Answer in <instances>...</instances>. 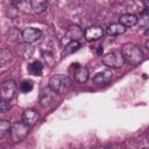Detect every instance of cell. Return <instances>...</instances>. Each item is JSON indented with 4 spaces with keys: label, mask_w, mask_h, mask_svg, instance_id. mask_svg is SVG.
Here are the masks:
<instances>
[{
    "label": "cell",
    "mask_w": 149,
    "mask_h": 149,
    "mask_svg": "<svg viewBox=\"0 0 149 149\" xmlns=\"http://www.w3.org/2000/svg\"><path fill=\"white\" fill-rule=\"evenodd\" d=\"M43 58H44V61H45V63L48 64V65H50V66H52L54 64H55V57L52 56V54L50 52V51H43Z\"/></svg>",
    "instance_id": "cell-22"
},
{
    "label": "cell",
    "mask_w": 149,
    "mask_h": 149,
    "mask_svg": "<svg viewBox=\"0 0 149 149\" xmlns=\"http://www.w3.org/2000/svg\"><path fill=\"white\" fill-rule=\"evenodd\" d=\"M72 86V80L66 74H55L49 80V88L54 93L64 94L70 91Z\"/></svg>",
    "instance_id": "cell-1"
},
{
    "label": "cell",
    "mask_w": 149,
    "mask_h": 149,
    "mask_svg": "<svg viewBox=\"0 0 149 149\" xmlns=\"http://www.w3.org/2000/svg\"><path fill=\"white\" fill-rule=\"evenodd\" d=\"M13 58V54L9 49H2L0 52V62L2 65H5L6 63H8L10 59Z\"/></svg>",
    "instance_id": "cell-19"
},
{
    "label": "cell",
    "mask_w": 149,
    "mask_h": 149,
    "mask_svg": "<svg viewBox=\"0 0 149 149\" xmlns=\"http://www.w3.org/2000/svg\"><path fill=\"white\" fill-rule=\"evenodd\" d=\"M139 26L142 27V28H146V29L149 27V15H148V14L142 13V16H141V19H140Z\"/></svg>",
    "instance_id": "cell-23"
},
{
    "label": "cell",
    "mask_w": 149,
    "mask_h": 149,
    "mask_svg": "<svg viewBox=\"0 0 149 149\" xmlns=\"http://www.w3.org/2000/svg\"><path fill=\"white\" fill-rule=\"evenodd\" d=\"M10 128H12V125L9 121L7 120H1L0 121V136L3 137L6 134L10 133Z\"/></svg>",
    "instance_id": "cell-20"
},
{
    "label": "cell",
    "mask_w": 149,
    "mask_h": 149,
    "mask_svg": "<svg viewBox=\"0 0 149 149\" xmlns=\"http://www.w3.org/2000/svg\"><path fill=\"white\" fill-rule=\"evenodd\" d=\"M113 78V71L112 70H105V71H101V72H98L92 81L95 84V85H105L107 83H109Z\"/></svg>",
    "instance_id": "cell-8"
},
{
    "label": "cell",
    "mask_w": 149,
    "mask_h": 149,
    "mask_svg": "<svg viewBox=\"0 0 149 149\" xmlns=\"http://www.w3.org/2000/svg\"><path fill=\"white\" fill-rule=\"evenodd\" d=\"M51 99H52V98H51L50 93H48V92H47V93L43 92V93L41 94V102H42V105H44V106L48 105V104L51 101Z\"/></svg>",
    "instance_id": "cell-25"
},
{
    "label": "cell",
    "mask_w": 149,
    "mask_h": 149,
    "mask_svg": "<svg viewBox=\"0 0 149 149\" xmlns=\"http://www.w3.org/2000/svg\"><path fill=\"white\" fill-rule=\"evenodd\" d=\"M125 31H126V27L122 26L120 22L119 23H112L106 28V33L109 36H118V35L123 34Z\"/></svg>",
    "instance_id": "cell-14"
},
{
    "label": "cell",
    "mask_w": 149,
    "mask_h": 149,
    "mask_svg": "<svg viewBox=\"0 0 149 149\" xmlns=\"http://www.w3.org/2000/svg\"><path fill=\"white\" fill-rule=\"evenodd\" d=\"M101 61L107 68H112V69L122 68L125 64V58L121 51H109L102 56Z\"/></svg>",
    "instance_id": "cell-3"
},
{
    "label": "cell",
    "mask_w": 149,
    "mask_h": 149,
    "mask_svg": "<svg viewBox=\"0 0 149 149\" xmlns=\"http://www.w3.org/2000/svg\"><path fill=\"white\" fill-rule=\"evenodd\" d=\"M31 8H33V12L35 14H41V13L47 10L48 2L44 0H33L31 1Z\"/></svg>",
    "instance_id": "cell-17"
},
{
    "label": "cell",
    "mask_w": 149,
    "mask_h": 149,
    "mask_svg": "<svg viewBox=\"0 0 149 149\" xmlns=\"http://www.w3.org/2000/svg\"><path fill=\"white\" fill-rule=\"evenodd\" d=\"M33 87H34V85H33V81H30V80H23L20 85V90L23 93H29L33 90Z\"/></svg>",
    "instance_id": "cell-21"
},
{
    "label": "cell",
    "mask_w": 149,
    "mask_h": 149,
    "mask_svg": "<svg viewBox=\"0 0 149 149\" xmlns=\"http://www.w3.org/2000/svg\"><path fill=\"white\" fill-rule=\"evenodd\" d=\"M80 48V43L78 41H70L65 47H64V50H63V55L64 56H68V55H71L73 52H76L78 49Z\"/></svg>",
    "instance_id": "cell-18"
},
{
    "label": "cell",
    "mask_w": 149,
    "mask_h": 149,
    "mask_svg": "<svg viewBox=\"0 0 149 149\" xmlns=\"http://www.w3.org/2000/svg\"><path fill=\"white\" fill-rule=\"evenodd\" d=\"M102 36H104V29L99 26H92L84 30V37L88 42L97 41V40L101 38Z\"/></svg>",
    "instance_id": "cell-7"
},
{
    "label": "cell",
    "mask_w": 149,
    "mask_h": 149,
    "mask_svg": "<svg viewBox=\"0 0 149 149\" xmlns=\"http://www.w3.org/2000/svg\"><path fill=\"white\" fill-rule=\"evenodd\" d=\"M144 35H146V36H148V37H149V27H148V28H147V29H146V30H144Z\"/></svg>",
    "instance_id": "cell-26"
},
{
    "label": "cell",
    "mask_w": 149,
    "mask_h": 149,
    "mask_svg": "<svg viewBox=\"0 0 149 149\" xmlns=\"http://www.w3.org/2000/svg\"><path fill=\"white\" fill-rule=\"evenodd\" d=\"M21 37H22L23 42L31 44V43L37 42L38 40H41L42 31L37 28H34V27H27L21 31Z\"/></svg>",
    "instance_id": "cell-5"
},
{
    "label": "cell",
    "mask_w": 149,
    "mask_h": 149,
    "mask_svg": "<svg viewBox=\"0 0 149 149\" xmlns=\"http://www.w3.org/2000/svg\"><path fill=\"white\" fill-rule=\"evenodd\" d=\"M9 107H10V102H9V100L1 99V101H0V111H1V113H5L6 111H8Z\"/></svg>",
    "instance_id": "cell-24"
},
{
    "label": "cell",
    "mask_w": 149,
    "mask_h": 149,
    "mask_svg": "<svg viewBox=\"0 0 149 149\" xmlns=\"http://www.w3.org/2000/svg\"><path fill=\"white\" fill-rule=\"evenodd\" d=\"M87 79H88V70H87V68L76 64V70H74V80H76L77 83L84 84V83H86V81H87Z\"/></svg>",
    "instance_id": "cell-11"
},
{
    "label": "cell",
    "mask_w": 149,
    "mask_h": 149,
    "mask_svg": "<svg viewBox=\"0 0 149 149\" xmlns=\"http://www.w3.org/2000/svg\"><path fill=\"white\" fill-rule=\"evenodd\" d=\"M29 126L26 125L23 121H16L12 125L10 128V139L13 142H20L26 139L29 133Z\"/></svg>",
    "instance_id": "cell-4"
},
{
    "label": "cell",
    "mask_w": 149,
    "mask_h": 149,
    "mask_svg": "<svg viewBox=\"0 0 149 149\" xmlns=\"http://www.w3.org/2000/svg\"><path fill=\"white\" fill-rule=\"evenodd\" d=\"M16 91V83L12 79H8L2 83L1 85V99L10 100L14 97V93Z\"/></svg>",
    "instance_id": "cell-6"
},
{
    "label": "cell",
    "mask_w": 149,
    "mask_h": 149,
    "mask_svg": "<svg viewBox=\"0 0 149 149\" xmlns=\"http://www.w3.org/2000/svg\"><path fill=\"white\" fill-rule=\"evenodd\" d=\"M121 54L125 58V62L130 65H137L143 59L142 50L134 43H126L121 49Z\"/></svg>",
    "instance_id": "cell-2"
},
{
    "label": "cell",
    "mask_w": 149,
    "mask_h": 149,
    "mask_svg": "<svg viewBox=\"0 0 149 149\" xmlns=\"http://www.w3.org/2000/svg\"><path fill=\"white\" fill-rule=\"evenodd\" d=\"M146 47H147V48H148V49H149V41H148V42H147V43H146Z\"/></svg>",
    "instance_id": "cell-27"
},
{
    "label": "cell",
    "mask_w": 149,
    "mask_h": 149,
    "mask_svg": "<svg viewBox=\"0 0 149 149\" xmlns=\"http://www.w3.org/2000/svg\"><path fill=\"white\" fill-rule=\"evenodd\" d=\"M119 22H120L122 26H125V27L127 28V27H133V26H135V24L139 22V19H137L134 14L127 13V14H123V15L120 16Z\"/></svg>",
    "instance_id": "cell-13"
},
{
    "label": "cell",
    "mask_w": 149,
    "mask_h": 149,
    "mask_svg": "<svg viewBox=\"0 0 149 149\" xmlns=\"http://www.w3.org/2000/svg\"><path fill=\"white\" fill-rule=\"evenodd\" d=\"M28 72L33 76H42L43 73V64L40 61H34L28 65Z\"/></svg>",
    "instance_id": "cell-16"
},
{
    "label": "cell",
    "mask_w": 149,
    "mask_h": 149,
    "mask_svg": "<svg viewBox=\"0 0 149 149\" xmlns=\"http://www.w3.org/2000/svg\"><path fill=\"white\" fill-rule=\"evenodd\" d=\"M17 54H19L22 58L28 59V58H30V57L33 56V54H34V48L31 47V44L26 43V42H22V43H20L19 47H17Z\"/></svg>",
    "instance_id": "cell-12"
},
{
    "label": "cell",
    "mask_w": 149,
    "mask_h": 149,
    "mask_svg": "<svg viewBox=\"0 0 149 149\" xmlns=\"http://www.w3.org/2000/svg\"><path fill=\"white\" fill-rule=\"evenodd\" d=\"M38 120V112L34 108H27L22 114V121L29 127L34 126Z\"/></svg>",
    "instance_id": "cell-9"
},
{
    "label": "cell",
    "mask_w": 149,
    "mask_h": 149,
    "mask_svg": "<svg viewBox=\"0 0 149 149\" xmlns=\"http://www.w3.org/2000/svg\"><path fill=\"white\" fill-rule=\"evenodd\" d=\"M12 3L15 6L16 9L22 10L23 13H30V12H33L31 1H27V0H15V1H12Z\"/></svg>",
    "instance_id": "cell-15"
},
{
    "label": "cell",
    "mask_w": 149,
    "mask_h": 149,
    "mask_svg": "<svg viewBox=\"0 0 149 149\" xmlns=\"http://www.w3.org/2000/svg\"><path fill=\"white\" fill-rule=\"evenodd\" d=\"M66 37L70 41H79L80 38L84 37V30H81V28L78 27V26H76V24H71L68 28Z\"/></svg>",
    "instance_id": "cell-10"
}]
</instances>
